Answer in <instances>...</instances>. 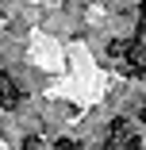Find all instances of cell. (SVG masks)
I'll return each mask as SVG.
<instances>
[{
  "label": "cell",
  "mask_w": 146,
  "mask_h": 150,
  "mask_svg": "<svg viewBox=\"0 0 146 150\" xmlns=\"http://www.w3.org/2000/svg\"><path fill=\"white\" fill-rule=\"evenodd\" d=\"M104 150H142V139L135 135V127L127 123V119H115V123H111V131H108Z\"/></svg>",
  "instance_id": "1"
},
{
  "label": "cell",
  "mask_w": 146,
  "mask_h": 150,
  "mask_svg": "<svg viewBox=\"0 0 146 150\" xmlns=\"http://www.w3.org/2000/svg\"><path fill=\"white\" fill-rule=\"evenodd\" d=\"M123 73H127V77H142V73H146V42H142V39H131L127 58H123Z\"/></svg>",
  "instance_id": "2"
},
{
  "label": "cell",
  "mask_w": 146,
  "mask_h": 150,
  "mask_svg": "<svg viewBox=\"0 0 146 150\" xmlns=\"http://www.w3.org/2000/svg\"><path fill=\"white\" fill-rule=\"evenodd\" d=\"M19 100H23L19 85H16L4 69H0V108H4V112H16V108H19Z\"/></svg>",
  "instance_id": "3"
},
{
  "label": "cell",
  "mask_w": 146,
  "mask_h": 150,
  "mask_svg": "<svg viewBox=\"0 0 146 150\" xmlns=\"http://www.w3.org/2000/svg\"><path fill=\"white\" fill-rule=\"evenodd\" d=\"M127 46H131V39H111L108 42V54L111 58H127Z\"/></svg>",
  "instance_id": "4"
},
{
  "label": "cell",
  "mask_w": 146,
  "mask_h": 150,
  "mask_svg": "<svg viewBox=\"0 0 146 150\" xmlns=\"http://www.w3.org/2000/svg\"><path fill=\"white\" fill-rule=\"evenodd\" d=\"M135 39L146 42V0H142V8H138V35H135Z\"/></svg>",
  "instance_id": "5"
},
{
  "label": "cell",
  "mask_w": 146,
  "mask_h": 150,
  "mask_svg": "<svg viewBox=\"0 0 146 150\" xmlns=\"http://www.w3.org/2000/svg\"><path fill=\"white\" fill-rule=\"evenodd\" d=\"M54 150H77V142H73V139H58Z\"/></svg>",
  "instance_id": "6"
},
{
  "label": "cell",
  "mask_w": 146,
  "mask_h": 150,
  "mask_svg": "<svg viewBox=\"0 0 146 150\" xmlns=\"http://www.w3.org/2000/svg\"><path fill=\"white\" fill-rule=\"evenodd\" d=\"M138 119H142V123H146V108H142V112H138Z\"/></svg>",
  "instance_id": "7"
}]
</instances>
